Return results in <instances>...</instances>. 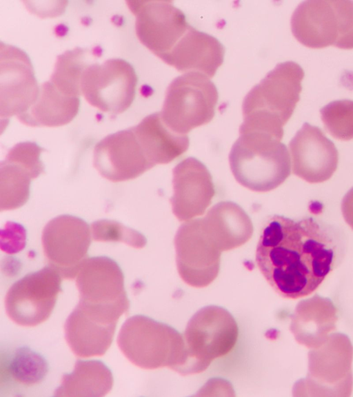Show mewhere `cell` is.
<instances>
[{
  "label": "cell",
  "mask_w": 353,
  "mask_h": 397,
  "mask_svg": "<svg viewBox=\"0 0 353 397\" xmlns=\"http://www.w3.org/2000/svg\"><path fill=\"white\" fill-rule=\"evenodd\" d=\"M345 233L313 217L272 216L259 238L256 265L281 296L296 299L314 292L343 261Z\"/></svg>",
  "instance_id": "1"
},
{
  "label": "cell",
  "mask_w": 353,
  "mask_h": 397,
  "mask_svg": "<svg viewBox=\"0 0 353 397\" xmlns=\"http://www.w3.org/2000/svg\"><path fill=\"white\" fill-rule=\"evenodd\" d=\"M304 71L296 63H280L245 96L239 133L265 132L281 140L302 90Z\"/></svg>",
  "instance_id": "2"
},
{
  "label": "cell",
  "mask_w": 353,
  "mask_h": 397,
  "mask_svg": "<svg viewBox=\"0 0 353 397\" xmlns=\"http://www.w3.org/2000/svg\"><path fill=\"white\" fill-rule=\"evenodd\" d=\"M229 154L231 171L241 185L254 192L272 190L290 176L291 162L281 140L268 133L240 134Z\"/></svg>",
  "instance_id": "3"
},
{
  "label": "cell",
  "mask_w": 353,
  "mask_h": 397,
  "mask_svg": "<svg viewBox=\"0 0 353 397\" xmlns=\"http://www.w3.org/2000/svg\"><path fill=\"white\" fill-rule=\"evenodd\" d=\"M117 344L123 355L141 369L168 367L179 373L185 362L183 336L172 327L144 315L124 322Z\"/></svg>",
  "instance_id": "4"
},
{
  "label": "cell",
  "mask_w": 353,
  "mask_h": 397,
  "mask_svg": "<svg viewBox=\"0 0 353 397\" xmlns=\"http://www.w3.org/2000/svg\"><path fill=\"white\" fill-rule=\"evenodd\" d=\"M77 306L89 317L106 324H117L127 313L130 301L124 275L119 264L108 256L88 258L77 275Z\"/></svg>",
  "instance_id": "5"
},
{
  "label": "cell",
  "mask_w": 353,
  "mask_h": 397,
  "mask_svg": "<svg viewBox=\"0 0 353 397\" xmlns=\"http://www.w3.org/2000/svg\"><path fill=\"white\" fill-rule=\"evenodd\" d=\"M238 335L237 323L227 309L216 305L200 309L188 321L183 336L185 356L179 373L205 371L213 360L233 349Z\"/></svg>",
  "instance_id": "6"
},
{
  "label": "cell",
  "mask_w": 353,
  "mask_h": 397,
  "mask_svg": "<svg viewBox=\"0 0 353 397\" xmlns=\"http://www.w3.org/2000/svg\"><path fill=\"white\" fill-rule=\"evenodd\" d=\"M294 37L311 48L353 49V1H305L291 18Z\"/></svg>",
  "instance_id": "7"
},
{
  "label": "cell",
  "mask_w": 353,
  "mask_h": 397,
  "mask_svg": "<svg viewBox=\"0 0 353 397\" xmlns=\"http://www.w3.org/2000/svg\"><path fill=\"white\" fill-rule=\"evenodd\" d=\"M218 98L216 86L207 76L188 72L168 86L160 114L173 132L187 134L213 119Z\"/></svg>",
  "instance_id": "8"
},
{
  "label": "cell",
  "mask_w": 353,
  "mask_h": 397,
  "mask_svg": "<svg viewBox=\"0 0 353 397\" xmlns=\"http://www.w3.org/2000/svg\"><path fill=\"white\" fill-rule=\"evenodd\" d=\"M137 76L133 67L121 59H111L102 63H91L83 71L81 93L99 110L118 114L133 102Z\"/></svg>",
  "instance_id": "9"
},
{
  "label": "cell",
  "mask_w": 353,
  "mask_h": 397,
  "mask_svg": "<svg viewBox=\"0 0 353 397\" xmlns=\"http://www.w3.org/2000/svg\"><path fill=\"white\" fill-rule=\"evenodd\" d=\"M61 278L59 272L49 265L15 282L5 299L9 318L25 327L37 326L46 321L61 291Z\"/></svg>",
  "instance_id": "10"
},
{
  "label": "cell",
  "mask_w": 353,
  "mask_h": 397,
  "mask_svg": "<svg viewBox=\"0 0 353 397\" xmlns=\"http://www.w3.org/2000/svg\"><path fill=\"white\" fill-rule=\"evenodd\" d=\"M179 276L188 285L203 287L218 276L221 251L206 231L202 218L187 221L174 237Z\"/></svg>",
  "instance_id": "11"
},
{
  "label": "cell",
  "mask_w": 353,
  "mask_h": 397,
  "mask_svg": "<svg viewBox=\"0 0 353 397\" xmlns=\"http://www.w3.org/2000/svg\"><path fill=\"white\" fill-rule=\"evenodd\" d=\"M41 241L49 265L63 278L73 279L88 258L91 230L82 218L61 215L46 224Z\"/></svg>",
  "instance_id": "12"
},
{
  "label": "cell",
  "mask_w": 353,
  "mask_h": 397,
  "mask_svg": "<svg viewBox=\"0 0 353 397\" xmlns=\"http://www.w3.org/2000/svg\"><path fill=\"white\" fill-rule=\"evenodd\" d=\"M126 3L135 16L139 40L161 60L190 27L185 15L172 1H127Z\"/></svg>",
  "instance_id": "13"
},
{
  "label": "cell",
  "mask_w": 353,
  "mask_h": 397,
  "mask_svg": "<svg viewBox=\"0 0 353 397\" xmlns=\"http://www.w3.org/2000/svg\"><path fill=\"white\" fill-rule=\"evenodd\" d=\"M0 68V115L8 121L32 105L39 86L28 56L17 47L1 43Z\"/></svg>",
  "instance_id": "14"
},
{
  "label": "cell",
  "mask_w": 353,
  "mask_h": 397,
  "mask_svg": "<svg viewBox=\"0 0 353 397\" xmlns=\"http://www.w3.org/2000/svg\"><path fill=\"white\" fill-rule=\"evenodd\" d=\"M93 164L103 178L112 182L135 179L154 167L132 127L109 134L97 143Z\"/></svg>",
  "instance_id": "15"
},
{
  "label": "cell",
  "mask_w": 353,
  "mask_h": 397,
  "mask_svg": "<svg viewBox=\"0 0 353 397\" xmlns=\"http://www.w3.org/2000/svg\"><path fill=\"white\" fill-rule=\"evenodd\" d=\"M292 172L311 183L328 180L336 171L339 152L318 127L305 123L289 143Z\"/></svg>",
  "instance_id": "16"
},
{
  "label": "cell",
  "mask_w": 353,
  "mask_h": 397,
  "mask_svg": "<svg viewBox=\"0 0 353 397\" xmlns=\"http://www.w3.org/2000/svg\"><path fill=\"white\" fill-rule=\"evenodd\" d=\"M172 212L181 221L204 214L215 194L212 176L205 165L188 157L173 169Z\"/></svg>",
  "instance_id": "17"
},
{
  "label": "cell",
  "mask_w": 353,
  "mask_h": 397,
  "mask_svg": "<svg viewBox=\"0 0 353 397\" xmlns=\"http://www.w3.org/2000/svg\"><path fill=\"white\" fill-rule=\"evenodd\" d=\"M224 54V47L217 39L190 26L162 61L181 72L212 77L223 63Z\"/></svg>",
  "instance_id": "18"
},
{
  "label": "cell",
  "mask_w": 353,
  "mask_h": 397,
  "mask_svg": "<svg viewBox=\"0 0 353 397\" xmlns=\"http://www.w3.org/2000/svg\"><path fill=\"white\" fill-rule=\"evenodd\" d=\"M48 372L45 358L27 346L1 349L0 391L10 395L40 384Z\"/></svg>",
  "instance_id": "19"
},
{
  "label": "cell",
  "mask_w": 353,
  "mask_h": 397,
  "mask_svg": "<svg viewBox=\"0 0 353 397\" xmlns=\"http://www.w3.org/2000/svg\"><path fill=\"white\" fill-rule=\"evenodd\" d=\"M202 221L221 252L243 245L253 234L251 219L241 207L232 201L216 203Z\"/></svg>",
  "instance_id": "20"
},
{
  "label": "cell",
  "mask_w": 353,
  "mask_h": 397,
  "mask_svg": "<svg viewBox=\"0 0 353 397\" xmlns=\"http://www.w3.org/2000/svg\"><path fill=\"white\" fill-rule=\"evenodd\" d=\"M116 327L89 317L77 305L65 320V338L77 356H101L110 347Z\"/></svg>",
  "instance_id": "21"
},
{
  "label": "cell",
  "mask_w": 353,
  "mask_h": 397,
  "mask_svg": "<svg viewBox=\"0 0 353 397\" xmlns=\"http://www.w3.org/2000/svg\"><path fill=\"white\" fill-rule=\"evenodd\" d=\"M132 128L153 166L170 163L189 147L188 135L170 130L162 120L160 112L147 116Z\"/></svg>",
  "instance_id": "22"
},
{
  "label": "cell",
  "mask_w": 353,
  "mask_h": 397,
  "mask_svg": "<svg viewBox=\"0 0 353 397\" xmlns=\"http://www.w3.org/2000/svg\"><path fill=\"white\" fill-rule=\"evenodd\" d=\"M79 106V97L65 94L48 81L39 86L32 105L17 118L31 127H59L73 120Z\"/></svg>",
  "instance_id": "23"
},
{
  "label": "cell",
  "mask_w": 353,
  "mask_h": 397,
  "mask_svg": "<svg viewBox=\"0 0 353 397\" xmlns=\"http://www.w3.org/2000/svg\"><path fill=\"white\" fill-rule=\"evenodd\" d=\"M113 383L112 371L102 361L79 360L72 372L63 374L54 395L101 397L111 390Z\"/></svg>",
  "instance_id": "24"
},
{
  "label": "cell",
  "mask_w": 353,
  "mask_h": 397,
  "mask_svg": "<svg viewBox=\"0 0 353 397\" xmlns=\"http://www.w3.org/2000/svg\"><path fill=\"white\" fill-rule=\"evenodd\" d=\"M88 50L75 48L57 57L54 70L49 80L65 94L79 97L81 79L84 70L91 63Z\"/></svg>",
  "instance_id": "25"
},
{
  "label": "cell",
  "mask_w": 353,
  "mask_h": 397,
  "mask_svg": "<svg viewBox=\"0 0 353 397\" xmlns=\"http://www.w3.org/2000/svg\"><path fill=\"white\" fill-rule=\"evenodd\" d=\"M1 211L23 205L29 198L31 180L34 177L25 166L5 159L0 164Z\"/></svg>",
  "instance_id": "26"
},
{
  "label": "cell",
  "mask_w": 353,
  "mask_h": 397,
  "mask_svg": "<svg viewBox=\"0 0 353 397\" xmlns=\"http://www.w3.org/2000/svg\"><path fill=\"white\" fill-rule=\"evenodd\" d=\"M320 112L325 128L332 136L343 141L353 139V101H334Z\"/></svg>",
  "instance_id": "27"
},
{
  "label": "cell",
  "mask_w": 353,
  "mask_h": 397,
  "mask_svg": "<svg viewBox=\"0 0 353 397\" xmlns=\"http://www.w3.org/2000/svg\"><path fill=\"white\" fill-rule=\"evenodd\" d=\"M90 228L95 241L121 242L137 249L143 247L147 242L142 234L116 221L99 220Z\"/></svg>",
  "instance_id": "28"
},
{
  "label": "cell",
  "mask_w": 353,
  "mask_h": 397,
  "mask_svg": "<svg viewBox=\"0 0 353 397\" xmlns=\"http://www.w3.org/2000/svg\"><path fill=\"white\" fill-rule=\"evenodd\" d=\"M43 149L37 143L26 141L16 144L8 152L6 159L18 163L28 168L34 176L38 177L44 172L40 155Z\"/></svg>",
  "instance_id": "29"
},
{
  "label": "cell",
  "mask_w": 353,
  "mask_h": 397,
  "mask_svg": "<svg viewBox=\"0 0 353 397\" xmlns=\"http://www.w3.org/2000/svg\"><path fill=\"white\" fill-rule=\"evenodd\" d=\"M341 212L344 220L353 230V187L347 191L342 199Z\"/></svg>",
  "instance_id": "30"
}]
</instances>
